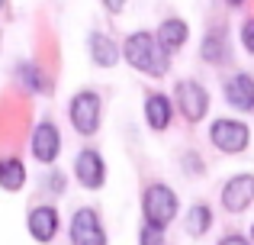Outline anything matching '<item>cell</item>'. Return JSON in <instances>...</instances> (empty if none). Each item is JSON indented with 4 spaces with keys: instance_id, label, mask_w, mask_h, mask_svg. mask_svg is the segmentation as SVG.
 I'll return each instance as SVG.
<instances>
[{
    "instance_id": "52a82bcc",
    "label": "cell",
    "mask_w": 254,
    "mask_h": 245,
    "mask_svg": "<svg viewBox=\"0 0 254 245\" xmlns=\"http://www.w3.org/2000/svg\"><path fill=\"white\" fill-rule=\"evenodd\" d=\"M254 203V174H235L222 187V207L229 213H245Z\"/></svg>"
},
{
    "instance_id": "e0dca14e",
    "label": "cell",
    "mask_w": 254,
    "mask_h": 245,
    "mask_svg": "<svg viewBox=\"0 0 254 245\" xmlns=\"http://www.w3.org/2000/svg\"><path fill=\"white\" fill-rule=\"evenodd\" d=\"M225 55H229V49H225V32H206V39H203V58L206 62H212V65H219V62H225Z\"/></svg>"
},
{
    "instance_id": "4fadbf2b",
    "label": "cell",
    "mask_w": 254,
    "mask_h": 245,
    "mask_svg": "<svg viewBox=\"0 0 254 245\" xmlns=\"http://www.w3.org/2000/svg\"><path fill=\"white\" fill-rule=\"evenodd\" d=\"M90 58L100 65V68H113V65L119 62V49L113 45L110 36H103V32H93V36H90Z\"/></svg>"
},
{
    "instance_id": "5b68a950",
    "label": "cell",
    "mask_w": 254,
    "mask_h": 245,
    "mask_svg": "<svg viewBox=\"0 0 254 245\" xmlns=\"http://www.w3.org/2000/svg\"><path fill=\"white\" fill-rule=\"evenodd\" d=\"M68 113H71V123H74V129L81 136H93L100 129V97L93 90H81V94H74Z\"/></svg>"
},
{
    "instance_id": "7a4b0ae2",
    "label": "cell",
    "mask_w": 254,
    "mask_h": 245,
    "mask_svg": "<svg viewBox=\"0 0 254 245\" xmlns=\"http://www.w3.org/2000/svg\"><path fill=\"white\" fill-rule=\"evenodd\" d=\"M142 210H145V223H148V226L164 229L174 216H177V194H174L168 184H151V187L145 190Z\"/></svg>"
},
{
    "instance_id": "5bb4252c",
    "label": "cell",
    "mask_w": 254,
    "mask_h": 245,
    "mask_svg": "<svg viewBox=\"0 0 254 245\" xmlns=\"http://www.w3.org/2000/svg\"><path fill=\"white\" fill-rule=\"evenodd\" d=\"M26 184V168L19 158H0V187L3 190H19Z\"/></svg>"
},
{
    "instance_id": "277c9868",
    "label": "cell",
    "mask_w": 254,
    "mask_h": 245,
    "mask_svg": "<svg viewBox=\"0 0 254 245\" xmlns=\"http://www.w3.org/2000/svg\"><path fill=\"white\" fill-rule=\"evenodd\" d=\"M209 136H212V145H216L219 152H225V155H238V152L248 149L251 132H248V126L238 123V120H216L212 129H209Z\"/></svg>"
},
{
    "instance_id": "44dd1931",
    "label": "cell",
    "mask_w": 254,
    "mask_h": 245,
    "mask_svg": "<svg viewBox=\"0 0 254 245\" xmlns=\"http://www.w3.org/2000/svg\"><path fill=\"white\" fill-rule=\"evenodd\" d=\"M103 6H106L110 13H119V10L126 6V0H103Z\"/></svg>"
},
{
    "instance_id": "8fae6325",
    "label": "cell",
    "mask_w": 254,
    "mask_h": 245,
    "mask_svg": "<svg viewBox=\"0 0 254 245\" xmlns=\"http://www.w3.org/2000/svg\"><path fill=\"white\" fill-rule=\"evenodd\" d=\"M225 100L235 110H245L251 113L254 110V78L251 75H235L225 81Z\"/></svg>"
},
{
    "instance_id": "30bf717a",
    "label": "cell",
    "mask_w": 254,
    "mask_h": 245,
    "mask_svg": "<svg viewBox=\"0 0 254 245\" xmlns=\"http://www.w3.org/2000/svg\"><path fill=\"white\" fill-rule=\"evenodd\" d=\"M26 226H29V236L36 242H52L58 233V210L55 207H36L29 213V220H26Z\"/></svg>"
},
{
    "instance_id": "7402d4cb",
    "label": "cell",
    "mask_w": 254,
    "mask_h": 245,
    "mask_svg": "<svg viewBox=\"0 0 254 245\" xmlns=\"http://www.w3.org/2000/svg\"><path fill=\"white\" fill-rule=\"evenodd\" d=\"M229 3H232V6H242V3H245V0H229Z\"/></svg>"
},
{
    "instance_id": "9a60e30c",
    "label": "cell",
    "mask_w": 254,
    "mask_h": 245,
    "mask_svg": "<svg viewBox=\"0 0 254 245\" xmlns=\"http://www.w3.org/2000/svg\"><path fill=\"white\" fill-rule=\"evenodd\" d=\"M187 23L184 19H164L161 23V29H158V39H161V45L168 52H174V49H180V45L187 42Z\"/></svg>"
},
{
    "instance_id": "ac0fdd59",
    "label": "cell",
    "mask_w": 254,
    "mask_h": 245,
    "mask_svg": "<svg viewBox=\"0 0 254 245\" xmlns=\"http://www.w3.org/2000/svg\"><path fill=\"white\" fill-rule=\"evenodd\" d=\"M242 45L254 55V19H248V23L242 26Z\"/></svg>"
},
{
    "instance_id": "d6986e66",
    "label": "cell",
    "mask_w": 254,
    "mask_h": 245,
    "mask_svg": "<svg viewBox=\"0 0 254 245\" xmlns=\"http://www.w3.org/2000/svg\"><path fill=\"white\" fill-rule=\"evenodd\" d=\"M142 245H161V229L145 226V229H142Z\"/></svg>"
},
{
    "instance_id": "ba28073f",
    "label": "cell",
    "mask_w": 254,
    "mask_h": 245,
    "mask_svg": "<svg viewBox=\"0 0 254 245\" xmlns=\"http://www.w3.org/2000/svg\"><path fill=\"white\" fill-rule=\"evenodd\" d=\"M74 174H77V181H81V187H87V190L103 187V181H106V164H103V158H100V152L84 149L81 155L74 158Z\"/></svg>"
},
{
    "instance_id": "3957f363",
    "label": "cell",
    "mask_w": 254,
    "mask_h": 245,
    "mask_svg": "<svg viewBox=\"0 0 254 245\" xmlns=\"http://www.w3.org/2000/svg\"><path fill=\"white\" fill-rule=\"evenodd\" d=\"M174 97H177V110L184 113L187 123H199L206 116V110H209V94L196 81H180L174 87Z\"/></svg>"
},
{
    "instance_id": "2e32d148",
    "label": "cell",
    "mask_w": 254,
    "mask_h": 245,
    "mask_svg": "<svg viewBox=\"0 0 254 245\" xmlns=\"http://www.w3.org/2000/svg\"><path fill=\"white\" fill-rule=\"evenodd\" d=\"M209 226H212V210L209 207L196 203V207L187 210V233H190V236H203Z\"/></svg>"
},
{
    "instance_id": "cb8c5ba5",
    "label": "cell",
    "mask_w": 254,
    "mask_h": 245,
    "mask_svg": "<svg viewBox=\"0 0 254 245\" xmlns=\"http://www.w3.org/2000/svg\"><path fill=\"white\" fill-rule=\"evenodd\" d=\"M0 6H3V0H0Z\"/></svg>"
},
{
    "instance_id": "9c48e42d",
    "label": "cell",
    "mask_w": 254,
    "mask_h": 245,
    "mask_svg": "<svg viewBox=\"0 0 254 245\" xmlns=\"http://www.w3.org/2000/svg\"><path fill=\"white\" fill-rule=\"evenodd\" d=\"M58 152H62V132H58L55 123H39L36 132H32V155L39 158V162H55Z\"/></svg>"
},
{
    "instance_id": "8992f818",
    "label": "cell",
    "mask_w": 254,
    "mask_h": 245,
    "mask_svg": "<svg viewBox=\"0 0 254 245\" xmlns=\"http://www.w3.org/2000/svg\"><path fill=\"white\" fill-rule=\"evenodd\" d=\"M71 242L74 245H106V233L100 226L97 210L81 207L71 216Z\"/></svg>"
},
{
    "instance_id": "7c38bea8",
    "label": "cell",
    "mask_w": 254,
    "mask_h": 245,
    "mask_svg": "<svg viewBox=\"0 0 254 245\" xmlns=\"http://www.w3.org/2000/svg\"><path fill=\"white\" fill-rule=\"evenodd\" d=\"M145 120H148L151 129L164 132L171 126V100L164 94H148V100H145Z\"/></svg>"
},
{
    "instance_id": "603a6c76",
    "label": "cell",
    "mask_w": 254,
    "mask_h": 245,
    "mask_svg": "<svg viewBox=\"0 0 254 245\" xmlns=\"http://www.w3.org/2000/svg\"><path fill=\"white\" fill-rule=\"evenodd\" d=\"M251 242H254V226H251Z\"/></svg>"
},
{
    "instance_id": "ffe728a7",
    "label": "cell",
    "mask_w": 254,
    "mask_h": 245,
    "mask_svg": "<svg viewBox=\"0 0 254 245\" xmlns=\"http://www.w3.org/2000/svg\"><path fill=\"white\" fill-rule=\"evenodd\" d=\"M219 245H254V242H248L245 236H235V233H232V236H225V239L219 242Z\"/></svg>"
},
{
    "instance_id": "6da1fadb",
    "label": "cell",
    "mask_w": 254,
    "mask_h": 245,
    "mask_svg": "<svg viewBox=\"0 0 254 245\" xmlns=\"http://www.w3.org/2000/svg\"><path fill=\"white\" fill-rule=\"evenodd\" d=\"M123 55L132 68L148 75V78H164L168 68H171V52L164 49L161 39L151 36V32H132L123 45Z\"/></svg>"
}]
</instances>
